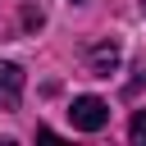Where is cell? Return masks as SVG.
<instances>
[{"mask_svg":"<svg viewBox=\"0 0 146 146\" xmlns=\"http://www.w3.org/2000/svg\"><path fill=\"white\" fill-rule=\"evenodd\" d=\"M73 5H82V0H73Z\"/></svg>","mask_w":146,"mask_h":146,"instance_id":"6","label":"cell"},{"mask_svg":"<svg viewBox=\"0 0 146 146\" xmlns=\"http://www.w3.org/2000/svg\"><path fill=\"white\" fill-rule=\"evenodd\" d=\"M141 82H146V73H141Z\"/></svg>","mask_w":146,"mask_h":146,"instance_id":"5","label":"cell"},{"mask_svg":"<svg viewBox=\"0 0 146 146\" xmlns=\"http://www.w3.org/2000/svg\"><path fill=\"white\" fill-rule=\"evenodd\" d=\"M23 82H27V78H23V68H18V64H5V59H0V105H5V110H18Z\"/></svg>","mask_w":146,"mask_h":146,"instance_id":"3","label":"cell"},{"mask_svg":"<svg viewBox=\"0 0 146 146\" xmlns=\"http://www.w3.org/2000/svg\"><path fill=\"white\" fill-rule=\"evenodd\" d=\"M128 137H132V141H146V110H137V114H132V123H128Z\"/></svg>","mask_w":146,"mask_h":146,"instance_id":"4","label":"cell"},{"mask_svg":"<svg viewBox=\"0 0 146 146\" xmlns=\"http://www.w3.org/2000/svg\"><path fill=\"white\" fill-rule=\"evenodd\" d=\"M119 55H123L119 41H96V46L87 50V68H91L96 78H110V73L119 68Z\"/></svg>","mask_w":146,"mask_h":146,"instance_id":"2","label":"cell"},{"mask_svg":"<svg viewBox=\"0 0 146 146\" xmlns=\"http://www.w3.org/2000/svg\"><path fill=\"white\" fill-rule=\"evenodd\" d=\"M68 119H73L78 132H100V128L110 123V105H105L100 96H78L73 110H68Z\"/></svg>","mask_w":146,"mask_h":146,"instance_id":"1","label":"cell"}]
</instances>
